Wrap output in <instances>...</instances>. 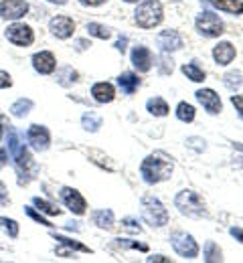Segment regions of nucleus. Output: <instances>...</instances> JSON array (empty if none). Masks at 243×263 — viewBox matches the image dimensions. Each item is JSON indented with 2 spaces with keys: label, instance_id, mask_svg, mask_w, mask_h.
<instances>
[{
  "label": "nucleus",
  "instance_id": "nucleus-25",
  "mask_svg": "<svg viewBox=\"0 0 243 263\" xmlns=\"http://www.w3.org/2000/svg\"><path fill=\"white\" fill-rule=\"evenodd\" d=\"M81 126L87 132H98L102 128V118L96 111H85L83 118H81Z\"/></svg>",
  "mask_w": 243,
  "mask_h": 263
},
{
  "label": "nucleus",
  "instance_id": "nucleus-26",
  "mask_svg": "<svg viewBox=\"0 0 243 263\" xmlns=\"http://www.w3.org/2000/svg\"><path fill=\"white\" fill-rule=\"evenodd\" d=\"M53 239H55V241H59L61 245H65L67 249H73V251H81V253H91V249H89V247L81 245L79 241H73V239H69V237H63V235H57V233H53Z\"/></svg>",
  "mask_w": 243,
  "mask_h": 263
},
{
  "label": "nucleus",
  "instance_id": "nucleus-3",
  "mask_svg": "<svg viewBox=\"0 0 243 263\" xmlns=\"http://www.w3.org/2000/svg\"><path fill=\"white\" fill-rule=\"evenodd\" d=\"M164 14H162V4L158 0H146L142 2L136 12H134V21L142 29H154L162 23Z\"/></svg>",
  "mask_w": 243,
  "mask_h": 263
},
{
  "label": "nucleus",
  "instance_id": "nucleus-15",
  "mask_svg": "<svg viewBox=\"0 0 243 263\" xmlns=\"http://www.w3.org/2000/svg\"><path fill=\"white\" fill-rule=\"evenodd\" d=\"M132 65L138 69L140 73H148L152 69V53L148 47H134L132 49Z\"/></svg>",
  "mask_w": 243,
  "mask_h": 263
},
{
  "label": "nucleus",
  "instance_id": "nucleus-36",
  "mask_svg": "<svg viewBox=\"0 0 243 263\" xmlns=\"http://www.w3.org/2000/svg\"><path fill=\"white\" fill-rule=\"evenodd\" d=\"M25 211H27V215L33 219V221H36V223H41V225H45V227H53L45 217H43V213H36L33 206H25Z\"/></svg>",
  "mask_w": 243,
  "mask_h": 263
},
{
  "label": "nucleus",
  "instance_id": "nucleus-40",
  "mask_svg": "<svg viewBox=\"0 0 243 263\" xmlns=\"http://www.w3.org/2000/svg\"><path fill=\"white\" fill-rule=\"evenodd\" d=\"M122 223H124V225H126V227H128V229H132V231H138V233H140V225H138V223H136V219H130V217H128V219H124V221H122Z\"/></svg>",
  "mask_w": 243,
  "mask_h": 263
},
{
  "label": "nucleus",
  "instance_id": "nucleus-47",
  "mask_svg": "<svg viewBox=\"0 0 243 263\" xmlns=\"http://www.w3.org/2000/svg\"><path fill=\"white\" fill-rule=\"evenodd\" d=\"M47 2H51V4H59V6H63V4H67L69 0H47Z\"/></svg>",
  "mask_w": 243,
  "mask_h": 263
},
{
  "label": "nucleus",
  "instance_id": "nucleus-1",
  "mask_svg": "<svg viewBox=\"0 0 243 263\" xmlns=\"http://www.w3.org/2000/svg\"><path fill=\"white\" fill-rule=\"evenodd\" d=\"M173 160L162 154V152H154L150 156L144 158V162L140 166V174L142 178L148 182V184H156V182H162L166 178H171L173 174Z\"/></svg>",
  "mask_w": 243,
  "mask_h": 263
},
{
  "label": "nucleus",
  "instance_id": "nucleus-48",
  "mask_svg": "<svg viewBox=\"0 0 243 263\" xmlns=\"http://www.w3.org/2000/svg\"><path fill=\"white\" fill-rule=\"evenodd\" d=\"M124 2H138V0H124Z\"/></svg>",
  "mask_w": 243,
  "mask_h": 263
},
{
  "label": "nucleus",
  "instance_id": "nucleus-21",
  "mask_svg": "<svg viewBox=\"0 0 243 263\" xmlns=\"http://www.w3.org/2000/svg\"><path fill=\"white\" fill-rule=\"evenodd\" d=\"M91 221L100 227V229H109L114 225V213L109 209H100V211H94L91 215Z\"/></svg>",
  "mask_w": 243,
  "mask_h": 263
},
{
  "label": "nucleus",
  "instance_id": "nucleus-18",
  "mask_svg": "<svg viewBox=\"0 0 243 263\" xmlns=\"http://www.w3.org/2000/svg\"><path fill=\"white\" fill-rule=\"evenodd\" d=\"M91 96H94V99L98 103H109V101H114V98H116V89H114L111 83L100 81V83H96L91 87Z\"/></svg>",
  "mask_w": 243,
  "mask_h": 263
},
{
  "label": "nucleus",
  "instance_id": "nucleus-35",
  "mask_svg": "<svg viewBox=\"0 0 243 263\" xmlns=\"http://www.w3.org/2000/svg\"><path fill=\"white\" fill-rule=\"evenodd\" d=\"M114 245L120 247V249H140V251H148V245L138 243V241H130V239H116Z\"/></svg>",
  "mask_w": 243,
  "mask_h": 263
},
{
  "label": "nucleus",
  "instance_id": "nucleus-10",
  "mask_svg": "<svg viewBox=\"0 0 243 263\" xmlns=\"http://www.w3.org/2000/svg\"><path fill=\"white\" fill-rule=\"evenodd\" d=\"M29 12V4L25 0H0V18L18 21Z\"/></svg>",
  "mask_w": 243,
  "mask_h": 263
},
{
  "label": "nucleus",
  "instance_id": "nucleus-23",
  "mask_svg": "<svg viewBox=\"0 0 243 263\" xmlns=\"http://www.w3.org/2000/svg\"><path fill=\"white\" fill-rule=\"evenodd\" d=\"M77 77H79V73H77L73 67H61V69L57 71V83L63 85V87L73 85V83L77 81Z\"/></svg>",
  "mask_w": 243,
  "mask_h": 263
},
{
  "label": "nucleus",
  "instance_id": "nucleus-30",
  "mask_svg": "<svg viewBox=\"0 0 243 263\" xmlns=\"http://www.w3.org/2000/svg\"><path fill=\"white\" fill-rule=\"evenodd\" d=\"M87 33L96 36V39H102V41H107L111 36V31L105 25H100V23H87Z\"/></svg>",
  "mask_w": 243,
  "mask_h": 263
},
{
  "label": "nucleus",
  "instance_id": "nucleus-29",
  "mask_svg": "<svg viewBox=\"0 0 243 263\" xmlns=\"http://www.w3.org/2000/svg\"><path fill=\"white\" fill-rule=\"evenodd\" d=\"M182 73L186 75V79H191V81H195V83H201V81H205V71H203V69H201L199 65H195V63L182 65Z\"/></svg>",
  "mask_w": 243,
  "mask_h": 263
},
{
  "label": "nucleus",
  "instance_id": "nucleus-17",
  "mask_svg": "<svg viewBox=\"0 0 243 263\" xmlns=\"http://www.w3.org/2000/svg\"><path fill=\"white\" fill-rule=\"evenodd\" d=\"M213 59L219 63V65H229L233 59H235V47L227 41L219 43L215 49H213Z\"/></svg>",
  "mask_w": 243,
  "mask_h": 263
},
{
  "label": "nucleus",
  "instance_id": "nucleus-24",
  "mask_svg": "<svg viewBox=\"0 0 243 263\" xmlns=\"http://www.w3.org/2000/svg\"><path fill=\"white\" fill-rule=\"evenodd\" d=\"M33 101L31 99H25V98H21V99H16L12 105H10V114L14 116V118H25L31 109H33Z\"/></svg>",
  "mask_w": 243,
  "mask_h": 263
},
{
  "label": "nucleus",
  "instance_id": "nucleus-19",
  "mask_svg": "<svg viewBox=\"0 0 243 263\" xmlns=\"http://www.w3.org/2000/svg\"><path fill=\"white\" fill-rule=\"evenodd\" d=\"M118 85H120V89H122L126 96H132V93L140 87L138 75H136V73L126 71V73H122V75L118 77Z\"/></svg>",
  "mask_w": 243,
  "mask_h": 263
},
{
  "label": "nucleus",
  "instance_id": "nucleus-14",
  "mask_svg": "<svg viewBox=\"0 0 243 263\" xmlns=\"http://www.w3.org/2000/svg\"><path fill=\"white\" fill-rule=\"evenodd\" d=\"M197 99H199V103L207 109L211 116H217L221 109H223V105H221V99H219V96L213 91V89H199L197 93Z\"/></svg>",
  "mask_w": 243,
  "mask_h": 263
},
{
  "label": "nucleus",
  "instance_id": "nucleus-12",
  "mask_svg": "<svg viewBox=\"0 0 243 263\" xmlns=\"http://www.w3.org/2000/svg\"><path fill=\"white\" fill-rule=\"evenodd\" d=\"M33 67H35L36 73L41 75H51L57 67V61H55V55L51 51H41V53H35L33 55Z\"/></svg>",
  "mask_w": 243,
  "mask_h": 263
},
{
  "label": "nucleus",
  "instance_id": "nucleus-27",
  "mask_svg": "<svg viewBox=\"0 0 243 263\" xmlns=\"http://www.w3.org/2000/svg\"><path fill=\"white\" fill-rule=\"evenodd\" d=\"M33 204H35L41 213H45V215H51V217H59L61 215V209H57L55 204H51L49 200H45V198L41 197L33 198Z\"/></svg>",
  "mask_w": 243,
  "mask_h": 263
},
{
  "label": "nucleus",
  "instance_id": "nucleus-34",
  "mask_svg": "<svg viewBox=\"0 0 243 263\" xmlns=\"http://www.w3.org/2000/svg\"><path fill=\"white\" fill-rule=\"evenodd\" d=\"M87 154H89V158H91V160H94V162H96L98 166H102V168L109 170V172L114 170V164H111V160L105 156L104 152H100V150H89Z\"/></svg>",
  "mask_w": 243,
  "mask_h": 263
},
{
  "label": "nucleus",
  "instance_id": "nucleus-7",
  "mask_svg": "<svg viewBox=\"0 0 243 263\" xmlns=\"http://www.w3.org/2000/svg\"><path fill=\"white\" fill-rule=\"evenodd\" d=\"M171 243H173L174 251L184 259H195L199 255V245L189 233H174L171 237Z\"/></svg>",
  "mask_w": 243,
  "mask_h": 263
},
{
  "label": "nucleus",
  "instance_id": "nucleus-11",
  "mask_svg": "<svg viewBox=\"0 0 243 263\" xmlns=\"http://www.w3.org/2000/svg\"><path fill=\"white\" fill-rule=\"evenodd\" d=\"M61 200L65 202V206L69 209L71 213H75V215H83L85 209H87V202H85V198L81 197V193L75 191V189H69V186H63L61 189Z\"/></svg>",
  "mask_w": 243,
  "mask_h": 263
},
{
  "label": "nucleus",
  "instance_id": "nucleus-45",
  "mask_svg": "<svg viewBox=\"0 0 243 263\" xmlns=\"http://www.w3.org/2000/svg\"><path fill=\"white\" fill-rule=\"evenodd\" d=\"M6 160H8V154H6V150H4V148H0V168L6 164Z\"/></svg>",
  "mask_w": 243,
  "mask_h": 263
},
{
  "label": "nucleus",
  "instance_id": "nucleus-6",
  "mask_svg": "<svg viewBox=\"0 0 243 263\" xmlns=\"http://www.w3.org/2000/svg\"><path fill=\"white\" fill-rule=\"evenodd\" d=\"M195 27L201 36L205 39H215V36H221L223 34V21L215 14V12H209V10H203L197 18H195Z\"/></svg>",
  "mask_w": 243,
  "mask_h": 263
},
{
  "label": "nucleus",
  "instance_id": "nucleus-31",
  "mask_svg": "<svg viewBox=\"0 0 243 263\" xmlns=\"http://www.w3.org/2000/svg\"><path fill=\"white\" fill-rule=\"evenodd\" d=\"M0 229L4 231L10 239H16L18 237V223L14 219H8V217H0Z\"/></svg>",
  "mask_w": 243,
  "mask_h": 263
},
{
  "label": "nucleus",
  "instance_id": "nucleus-2",
  "mask_svg": "<svg viewBox=\"0 0 243 263\" xmlns=\"http://www.w3.org/2000/svg\"><path fill=\"white\" fill-rule=\"evenodd\" d=\"M174 204H176V209H178L182 215H186V217H193V219L209 217L203 198L199 197L195 191H180V193L176 195V198H174Z\"/></svg>",
  "mask_w": 243,
  "mask_h": 263
},
{
  "label": "nucleus",
  "instance_id": "nucleus-33",
  "mask_svg": "<svg viewBox=\"0 0 243 263\" xmlns=\"http://www.w3.org/2000/svg\"><path fill=\"white\" fill-rule=\"evenodd\" d=\"M221 259H223V253H221L219 245H215L213 241H207L205 243V261L215 263V261H221Z\"/></svg>",
  "mask_w": 243,
  "mask_h": 263
},
{
  "label": "nucleus",
  "instance_id": "nucleus-49",
  "mask_svg": "<svg viewBox=\"0 0 243 263\" xmlns=\"http://www.w3.org/2000/svg\"><path fill=\"white\" fill-rule=\"evenodd\" d=\"M0 140H2V126H0Z\"/></svg>",
  "mask_w": 243,
  "mask_h": 263
},
{
  "label": "nucleus",
  "instance_id": "nucleus-37",
  "mask_svg": "<svg viewBox=\"0 0 243 263\" xmlns=\"http://www.w3.org/2000/svg\"><path fill=\"white\" fill-rule=\"evenodd\" d=\"M8 87H12V77L10 73L0 71V89H8Z\"/></svg>",
  "mask_w": 243,
  "mask_h": 263
},
{
  "label": "nucleus",
  "instance_id": "nucleus-44",
  "mask_svg": "<svg viewBox=\"0 0 243 263\" xmlns=\"http://www.w3.org/2000/svg\"><path fill=\"white\" fill-rule=\"evenodd\" d=\"M148 261L152 263V261H162V263H169L171 259L169 257H164V255H154V257H148Z\"/></svg>",
  "mask_w": 243,
  "mask_h": 263
},
{
  "label": "nucleus",
  "instance_id": "nucleus-16",
  "mask_svg": "<svg viewBox=\"0 0 243 263\" xmlns=\"http://www.w3.org/2000/svg\"><path fill=\"white\" fill-rule=\"evenodd\" d=\"M158 47L162 49V53H171V51H178L180 47H182V36L173 31V29H169V31H162V33L158 34Z\"/></svg>",
  "mask_w": 243,
  "mask_h": 263
},
{
  "label": "nucleus",
  "instance_id": "nucleus-13",
  "mask_svg": "<svg viewBox=\"0 0 243 263\" xmlns=\"http://www.w3.org/2000/svg\"><path fill=\"white\" fill-rule=\"evenodd\" d=\"M49 31L57 39H69L73 31H75V23L71 21L69 16H55L49 23Z\"/></svg>",
  "mask_w": 243,
  "mask_h": 263
},
{
  "label": "nucleus",
  "instance_id": "nucleus-5",
  "mask_svg": "<svg viewBox=\"0 0 243 263\" xmlns=\"http://www.w3.org/2000/svg\"><path fill=\"white\" fill-rule=\"evenodd\" d=\"M10 158H12V164H14L16 174H18V184H21V186L29 184L36 176V164H35V160H33V156H31V152L27 150V146H23V148H21L16 154H12Z\"/></svg>",
  "mask_w": 243,
  "mask_h": 263
},
{
  "label": "nucleus",
  "instance_id": "nucleus-8",
  "mask_svg": "<svg viewBox=\"0 0 243 263\" xmlns=\"http://www.w3.org/2000/svg\"><path fill=\"white\" fill-rule=\"evenodd\" d=\"M6 39H8L12 45H16V47H29V45H33V41H35V33H33V29H31L29 25H25V23H12V25L6 29Z\"/></svg>",
  "mask_w": 243,
  "mask_h": 263
},
{
  "label": "nucleus",
  "instance_id": "nucleus-43",
  "mask_svg": "<svg viewBox=\"0 0 243 263\" xmlns=\"http://www.w3.org/2000/svg\"><path fill=\"white\" fill-rule=\"evenodd\" d=\"M229 233H231L233 237H237V239H239V241L243 243V231L239 229V227H231V229H229Z\"/></svg>",
  "mask_w": 243,
  "mask_h": 263
},
{
  "label": "nucleus",
  "instance_id": "nucleus-38",
  "mask_svg": "<svg viewBox=\"0 0 243 263\" xmlns=\"http://www.w3.org/2000/svg\"><path fill=\"white\" fill-rule=\"evenodd\" d=\"M10 202V197H8V191H6V184L0 180V204L6 206Z\"/></svg>",
  "mask_w": 243,
  "mask_h": 263
},
{
  "label": "nucleus",
  "instance_id": "nucleus-20",
  "mask_svg": "<svg viewBox=\"0 0 243 263\" xmlns=\"http://www.w3.org/2000/svg\"><path fill=\"white\" fill-rule=\"evenodd\" d=\"M211 6L229 12V14H243V2L241 0H205Z\"/></svg>",
  "mask_w": 243,
  "mask_h": 263
},
{
  "label": "nucleus",
  "instance_id": "nucleus-32",
  "mask_svg": "<svg viewBox=\"0 0 243 263\" xmlns=\"http://www.w3.org/2000/svg\"><path fill=\"white\" fill-rule=\"evenodd\" d=\"M223 81H225V87H227L229 91H235V89L241 87V83H243L241 73H239V71H229V73H225Z\"/></svg>",
  "mask_w": 243,
  "mask_h": 263
},
{
  "label": "nucleus",
  "instance_id": "nucleus-22",
  "mask_svg": "<svg viewBox=\"0 0 243 263\" xmlns=\"http://www.w3.org/2000/svg\"><path fill=\"white\" fill-rule=\"evenodd\" d=\"M146 109L152 114V116H158V118H164L169 114V103L162 98H152L146 101Z\"/></svg>",
  "mask_w": 243,
  "mask_h": 263
},
{
  "label": "nucleus",
  "instance_id": "nucleus-42",
  "mask_svg": "<svg viewBox=\"0 0 243 263\" xmlns=\"http://www.w3.org/2000/svg\"><path fill=\"white\" fill-rule=\"evenodd\" d=\"M83 6H100V4H104L105 0H79Z\"/></svg>",
  "mask_w": 243,
  "mask_h": 263
},
{
  "label": "nucleus",
  "instance_id": "nucleus-41",
  "mask_svg": "<svg viewBox=\"0 0 243 263\" xmlns=\"http://www.w3.org/2000/svg\"><path fill=\"white\" fill-rule=\"evenodd\" d=\"M126 47H128V39H126V36L118 39V43H116V49H118L120 53H124V51H126Z\"/></svg>",
  "mask_w": 243,
  "mask_h": 263
},
{
  "label": "nucleus",
  "instance_id": "nucleus-46",
  "mask_svg": "<svg viewBox=\"0 0 243 263\" xmlns=\"http://www.w3.org/2000/svg\"><path fill=\"white\" fill-rule=\"evenodd\" d=\"M75 45H77V51H83V49H87V47H91V45H89L87 41H77Z\"/></svg>",
  "mask_w": 243,
  "mask_h": 263
},
{
  "label": "nucleus",
  "instance_id": "nucleus-4",
  "mask_svg": "<svg viewBox=\"0 0 243 263\" xmlns=\"http://www.w3.org/2000/svg\"><path fill=\"white\" fill-rule=\"evenodd\" d=\"M142 217L152 227H164L169 223V213L164 204L152 195L142 197Z\"/></svg>",
  "mask_w": 243,
  "mask_h": 263
},
{
  "label": "nucleus",
  "instance_id": "nucleus-28",
  "mask_svg": "<svg viewBox=\"0 0 243 263\" xmlns=\"http://www.w3.org/2000/svg\"><path fill=\"white\" fill-rule=\"evenodd\" d=\"M176 118L180 120V122H193L195 120V107L191 105V103H186V101H180L178 105H176Z\"/></svg>",
  "mask_w": 243,
  "mask_h": 263
},
{
  "label": "nucleus",
  "instance_id": "nucleus-9",
  "mask_svg": "<svg viewBox=\"0 0 243 263\" xmlns=\"http://www.w3.org/2000/svg\"><path fill=\"white\" fill-rule=\"evenodd\" d=\"M27 142L31 144V148L35 152H45L49 150L51 146V134L45 126H39V124H33L29 130H27Z\"/></svg>",
  "mask_w": 243,
  "mask_h": 263
},
{
  "label": "nucleus",
  "instance_id": "nucleus-39",
  "mask_svg": "<svg viewBox=\"0 0 243 263\" xmlns=\"http://www.w3.org/2000/svg\"><path fill=\"white\" fill-rule=\"evenodd\" d=\"M231 103L235 105V109L239 111V118L243 120V96H233V98H231Z\"/></svg>",
  "mask_w": 243,
  "mask_h": 263
}]
</instances>
